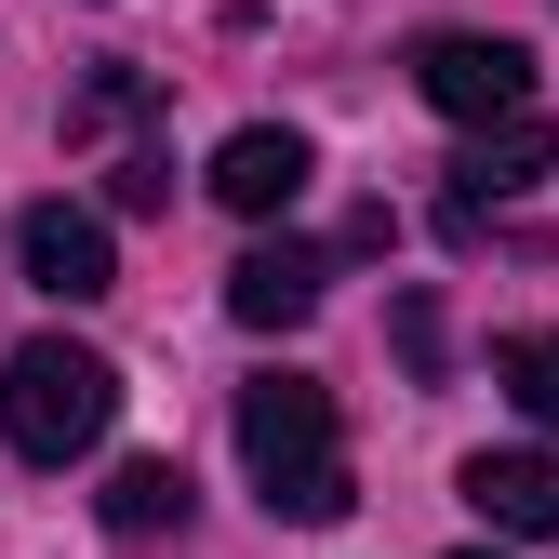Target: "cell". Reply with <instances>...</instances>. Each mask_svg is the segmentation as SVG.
Returning <instances> with one entry per match:
<instances>
[{
	"instance_id": "cell-5",
	"label": "cell",
	"mask_w": 559,
	"mask_h": 559,
	"mask_svg": "<svg viewBox=\"0 0 559 559\" xmlns=\"http://www.w3.org/2000/svg\"><path fill=\"white\" fill-rule=\"evenodd\" d=\"M307 174H320V147H307L294 120H240L227 147H214V200H227V214H253V227H266V214H294Z\"/></svg>"
},
{
	"instance_id": "cell-7",
	"label": "cell",
	"mask_w": 559,
	"mask_h": 559,
	"mask_svg": "<svg viewBox=\"0 0 559 559\" xmlns=\"http://www.w3.org/2000/svg\"><path fill=\"white\" fill-rule=\"evenodd\" d=\"M320 294H333V253H320V240H253V253L227 266V320H240V333H294Z\"/></svg>"
},
{
	"instance_id": "cell-8",
	"label": "cell",
	"mask_w": 559,
	"mask_h": 559,
	"mask_svg": "<svg viewBox=\"0 0 559 559\" xmlns=\"http://www.w3.org/2000/svg\"><path fill=\"white\" fill-rule=\"evenodd\" d=\"M453 493L493 520V533L546 546V533H559V453H466V479H453Z\"/></svg>"
},
{
	"instance_id": "cell-10",
	"label": "cell",
	"mask_w": 559,
	"mask_h": 559,
	"mask_svg": "<svg viewBox=\"0 0 559 559\" xmlns=\"http://www.w3.org/2000/svg\"><path fill=\"white\" fill-rule=\"evenodd\" d=\"M493 373H507V400L533 413V427H559V333H507Z\"/></svg>"
},
{
	"instance_id": "cell-9",
	"label": "cell",
	"mask_w": 559,
	"mask_h": 559,
	"mask_svg": "<svg viewBox=\"0 0 559 559\" xmlns=\"http://www.w3.org/2000/svg\"><path fill=\"white\" fill-rule=\"evenodd\" d=\"M107 533H120V546L187 533V466H174V453H133V466L107 479Z\"/></svg>"
},
{
	"instance_id": "cell-11",
	"label": "cell",
	"mask_w": 559,
	"mask_h": 559,
	"mask_svg": "<svg viewBox=\"0 0 559 559\" xmlns=\"http://www.w3.org/2000/svg\"><path fill=\"white\" fill-rule=\"evenodd\" d=\"M107 200H120V214H160V200H174V160H160V147H133V160L107 174Z\"/></svg>"
},
{
	"instance_id": "cell-12",
	"label": "cell",
	"mask_w": 559,
	"mask_h": 559,
	"mask_svg": "<svg viewBox=\"0 0 559 559\" xmlns=\"http://www.w3.org/2000/svg\"><path fill=\"white\" fill-rule=\"evenodd\" d=\"M466 559H493V546H466Z\"/></svg>"
},
{
	"instance_id": "cell-2",
	"label": "cell",
	"mask_w": 559,
	"mask_h": 559,
	"mask_svg": "<svg viewBox=\"0 0 559 559\" xmlns=\"http://www.w3.org/2000/svg\"><path fill=\"white\" fill-rule=\"evenodd\" d=\"M107 427H120V373L94 360V346L40 333V346H14V360H0V440H14L27 466H81Z\"/></svg>"
},
{
	"instance_id": "cell-3",
	"label": "cell",
	"mask_w": 559,
	"mask_h": 559,
	"mask_svg": "<svg viewBox=\"0 0 559 559\" xmlns=\"http://www.w3.org/2000/svg\"><path fill=\"white\" fill-rule=\"evenodd\" d=\"M413 94H427L440 120H507V107H533V53L479 40V27H427L413 40Z\"/></svg>"
},
{
	"instance_id": "cell-4",
	"label": "cell",
	"mask_w": 559,
	"mask_h": 559,
	"mask_svg": "<svg viewBox=\"0 0 559 559\" xmlns=\"http://www.w3.org/2000/svg\"><path fill=\"white\" fill-rule=\"evenodd\" d=\"M533 174H559V120H546V107H507V120H466L440 227H479V214H493V200H520Z\"/></svg>"
},
{
	"instance_id": "cell-1",
	"label": "cell",
	"mask_w": 559,
	"mask_h": 559,
	"mask_svg": "<svg viewBox=\"0 0 559 559\" xmlns=\"http://www.w3.org/2000/svg\"><path fill=\"white\" fill-rule=\"evenodd\" d=\"M240 466H253L266 520H294V533H333L346 507H360L346 440H333V386H320V373H253V386H240Z\"/></svg>"
},
{
	"instance_id": "cell-6",
	"label": "cell",
	"mask_w": 559,
	"mask_h": 559,
	"mask_svg": "<svg viewBox=\"0 0 559 559\" xmlns=\"http://www.w3.org/2000/svg\"><path fill=\"white\" fill-rule=\"evenodd\" d=\"M14 253H27V280L53 307H94V294H120V253H107V227L94 214H67V200H27L14 214Z\"/></svg>"
}]
</instances>
